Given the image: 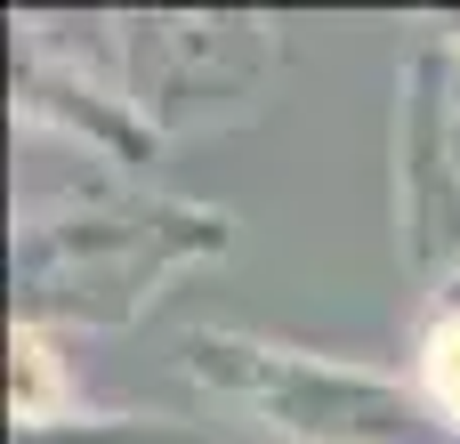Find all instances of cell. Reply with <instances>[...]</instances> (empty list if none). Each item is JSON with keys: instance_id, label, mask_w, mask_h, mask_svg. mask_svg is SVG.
<instances>
[{"instance_id": "1", "label": "cell", "mask_w": 460, "mask_h": 444, "mask_svg": "<svg viewBox=\"0 0 460 444\" xmlns=\"http://www.w3.org/2000/svg\"><path fill=\"white\" fill-rule=\"evenodd\" d=\"M234 251V218L218 202L154 194L137 178H81L65 194H32L16 210V324L32 332H129L146 324L194 267Z\"/></svg>"}, {"instance_id": "2", "label": "cell", "mask_w": 460, "mask_h": 444, "mask_svg": "<svg viewBox=\"0 0 460 444\" xmlns=\"http://www.w3.org/2000/svg\"><path fill=\"white\" fill-rule=\"evenodd\" d=\"M178 372L275 444H460V429L420 396L412 372H380L356 356L202 324L186 332Z\"/></svg>"}, {"instance_id": "3", "label": "cell", "mask_w": 460, "mask_h": 444, "mask_svg": "<svg viewBox=\"0 0 460 444\" xmlns=\"http://www.w3.org/2000/svg\"><path fill=\"white\" fill-rule=\"evenodd\" d=\"M283 73V24L243 8L113 16V81L154 138L243 129Z\"/></svg>"}, {"instance_id": "4", "label": "cell", "mask_w": 460, "mask_h": 444, "mask_svg": "<svg viewBox=\"0 0 460 444\" xmlns=\"http://www.w3.org/2000/svg\"><path fill=\"white\" fill-rule=\"evenodd\" d=\"M396 251L412 283L445 291L460 283V40L420 32L396 65Z\"/></svg>"}, {"instance_id": "5", "label": "cell", "mask_w": 460, "mask_h": 444, "mask_svg": "<svg viewBox=\"0 0 460 444\" xmlns=\"http://www.w3.org/2000/svg\"><path fill=\"white\" fill-rule=\"evenodd\" d=\"M8 413H16V429H49V421L81 413L73 404V372L57 356V332H32V324L8 332Z\"/></svg>"}, {"instance_id": "6", "label": "cell", "mask_w": 460, "mask_h": 444, "mask_svg": "<svg viewBox=\"0 0 460 444\" xmlns=\"http://www.w3.org/2000/svg\"><path fill=\"white\" fill-rule=\"evenodd\" d=\"M404 372L420 380V396L460 429V283L429 291V307H420V324H412V364H404Z\"/></svg>"}, {"instance_id": "7", "label": "cell", "mask_w": 460, "mask_h": 444, "mask_svg": "<svg viewBox=\"0 0 460 444\" xmlns=\"http://www.w3.org/2000/svg\"><path fill=\"white\" fill-rule=\"evenodd\" d=\"M16 444H218L210 429H186V421H162V413H65L49 429H16Z\"/></svg>"}]
</instances>
